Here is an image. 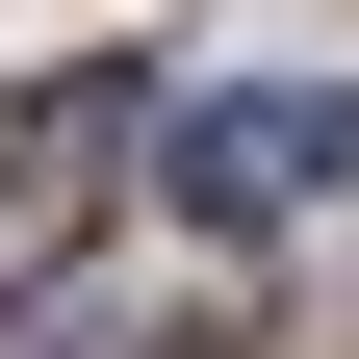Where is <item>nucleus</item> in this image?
<instances>
[{"instance_id": "f257e3e1", "label": "nucleus", "mask_w": 359, "mask_h": 359, "mask_svg": "<svg viewBox=\"0 0 359 359\" xmlns=\"http://www.w3.org/2000/svg\"><path fill=\"white\" fill-rule=\"evenodd\" d=\"M154 180L205 205V231H308V205L359 180V103H334V77H205V103L154 128Z\"/></svg>"}, {"instance_id": "f03ea898", "label": "nucleus", "mask_w": 359, "mask_h": 359, "mask_svg": "<svg viewBox=\"0 0 359 359\" xmlns=\"http://www.w3.org/2000/svg\"><path fill=\"white\" fill-rule=\"evenodd\" d=\"M128 128H154V77H128V52H77V77H26V103H0V205H26V257L128 180Z\"/></svg>"}, {"instance_id": "7ed1b4c3", "label": "nucleus", "mask_w": 359, "mask_h": 359, "mask_svg": "<svg viewBox=\"0 0 359 359\" xmlns=\"http://www.w3.org/2000/svg\"><path fill=\"white\" fill-rule=\"evenodd\" d=\"M0 359H154V308H103V283H26V308H0Z\"/></svg>"}]
</instances>
